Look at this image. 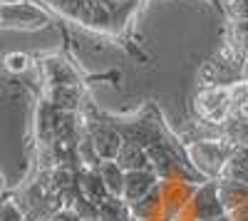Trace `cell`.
I'll return each instance as SVG.
<instances>
[{"instance_id":"obj_2","label":"cell","mask_w":248,"mask_h":221,"mask_svg":"<svg viewBox=\"0 0 248 221\" xmlns=\"http://www.w3.org/2000/svg\"><path fill=\"white\" fill-rule=\"evenodd\" d=\"M186 144V154H189L191 167L203 176V179H221L226 164L233 154V144L226 142L221 137H209V139H191Z\"/></svg>"},{"instance_id":"obj_3","label":"cell","mask_w":248,"mask_h":221,"mask_svg":"<svg viewBox=\"0 0 248 221\" xmlns=\"http://www.w3.org/2000/svg\"><path fill=\"white\" fill-rule=\"evenodd\" d=\"M243 63L229 45H221L218 52H214L206 63L199 67V87H233L243 82Z\"/></svg>"},{"instance_id":"obj_11","label":"cell","mask_w":248,"mask_h":221,"mask_svg":"<svg viewBox=\"0 0 248 221\" xmlns=\"http://www.w3.org/2000/svg\"><path fill=\"white\" fill-rule=\"evenodd\" d=\"M3 67L10 77H20V75H28L35 67V57L28 52H8L3 60Z\"/></svg>"},{"instance_id":"obj_15","label":"cell","mask_w":248,"mask_h":221,"mask_svg":"<svg viewBox=\"0 0 248 221\" xmlns=\"http://www.w3.org/2000/svg\"><path fill=\"white\" fill-rule=\"evenodd\" d=\"M229 219H231V221H248V196L243 199L236 209L229 211Z\"/></svg>"},{"instance_id":"obj_1","label":"cell","mask_w":248,"mask_h":221,"mask_svg":"<svg viewBox=\"0 0 248 221\" xmlns=\"http://www.w3.org/2000/svg\"><path fill=\"white\" fill-rule=\"evenodd\" d=\"M37 3L65 23L117 43L137 63L149 60L134 35V17L147 0H37Z\"/></svg>"},{"instance_id":"obj_10","label":"cell","mask_w":248,"mask_h":221,"mask_svg":"<svg viewBox=\"0 0 248 221\" xmlns=\"http://www.w3.org/2000/svg\"><path fill=\"white\" fill-rule=\"evenodd\" d=\"M221 179H226V182H238V184L248 187V147H236L233 149Z\"/></svg>"},{"instance_id":"obj_12","label":"cell","mask_w":248,"mask_h":221,"mask_svg":"<svg viewBox=\"0 0 248 221\" xmlns=\"http://www.w3.org/2000/svg\"><path fill=\"white\" fill-rule=\"evenodd\" d=\"M0 221H28L23 206L15 202V196H10V191L3 199V211H0Z\"/></svg>"},{"instance_id":"obj_16","label":"cell","mask_w":248,"mask_h":221,"mask_svg":"<svg viewBox=\"0 0 248 221\" xmlns=\"http://www.w3.org/2000/svg\"><path fill=\"white\" fill-rule=\"evenodd\" d=\"M233 114H238L241 119H246V122H248V97H246V99H241V102H236Z\"/></svg>"},{"instance_id":"obj_9","label":"cell","mask_w":248,"mask_h":221,"mask_svg":"<svg viewBox=\"0 0 248 221\" xmlns=\"http://www.w3.org/2000/svg\"><path fill=\"white\" fill-rule=\"evenodd\" d=\"M97 174H99V179L105 182L107 191L114 199H124V182H127V172H124L117 162H102L97 167Z\"/></svg>"},{"instance_id":"obj_8","label":"cell","mask_w":248,"mask_h":221,"mask_svg":"<svg viewBox=\"0 0 248 221\" xmlns=\"http://www.w3.org/2000/svg\"><path fill=\"white\" fill-rule=\"evenodd\" d=\"M223 45H229L238 57L248 60V23L246 20H223Z\"/></svg>"},{"instance_id":"obj_13","label":"cell","mask_w":248,"mask_h":221,"mask_svg":"<svg viewBox=\"0 0 248 221\" xmlns=\"http://www.w3.org/2000/svg\"><path fill=\"white\" fill-rule=\"evenodd\" d=\"M223 20H246L248 23V0H226Z\"/></svg>"},{"instance_id":"obj_17","label":"cell","mask_w":248,"mask_h":221,"mask_svg":"<svg viewBox=\"0 0 248 221\" xmlns=\"http://www.w3.org/2000/svg\"><path fill=\"white\" fill-rule=\"evenodd\" d=\"M3 5H10V3H25V0H0Z\"/></svg>"},{"instance_id":"obj_6","label":"cell","mask_w":248,"mask_h":221,"mask_svg":"<svg viewBox=\"0 0 248 221\" xmlns=\"http://www.w3.org/2000/svg\"><path fill=\"white\" fill-rule=\"evenodd\" d=\"M159 174L154 169H139V172H127V182H124V202L129 206L141 202L147 194H152L159 187Z\"/></svg>"},{"instance_id":"obj_5","label":"cell","mask_w":248,"mask_h":221,"mask_svg":"<svg viewBox=\"0 0 248 221\" xmlns=\"http://www.w3.org/2000/svg\"><path fill=\"white\" fill-rule=\"evenodd\" d=\"M189 211L194 221H216L226 216V206L218 194V179H209L194 189V196L189 202Z\"/></svg>"},{"instance_id":"obj_14","label":"cell","mask_w":248,"mask_h":221,"mask_svg":"<svg viewBox=\"0 0 248 221\" xmlns=\"http://www.w3.org/2000/svg\"><path fill=\"white\" fill-rule=\"evenodd\" d=\"M50 221H82V216H79L72 206H60V209L50 216Z\"/></svg>"},{"instance_id":"obj_4","label":"cell","mask_w":248,"mask_h":221,"mask_svg":"<svg viewBox=\"0 0 248 221\" xmlns=\"http://www.w3.org/2000/svg\"><path fill=\"white\" fill-rule=\"evenodd\" d=\"M52 23H57V17L47 8L40 5L37 0L0 5V25H3V30L35 32V30H45Z\"/></svg>"},{"instance_id":"obj_18","label":"cell","mask_w":248,"mask_h":221,"mask_svg":"<svg viewBox=\"0 0 248 221\" xmlns=\"http://www.w3.org/2000/svg\"><path fill=\"white\" fill-rule=\"evenodd\" d=\"M85 221H105V219H102V216H94V219H85Z\"/></svg>"},{"instance_id":"obj_7","label":"cell","mask_w":248,"mask_h":221,"mask_svg":"<svg viewBox=\"0 0 248 221\" xmlns=\"http://www.w3.org/2000/svg\"><path fill=\"white\" fill-rule=\"evenodd\" d=\"M114 162L124 169V172H139V169H152V159H149V152L144 149L141 144L137 142H129L124 139V144L117 154Z\"/></svg>"}]
</instances>
